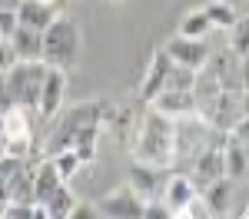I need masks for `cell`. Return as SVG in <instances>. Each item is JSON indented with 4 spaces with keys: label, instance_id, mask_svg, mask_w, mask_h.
I'll return each instance as SVG.
<instances>
[{
    "label": "cell",
    "instance_id": "obj_1",
    "mask_svg": "<svg viewBox=\"0 0 249 219\" xmlns=\"http://www.w3.org/2000/svg\"><path fill=\"white\" fill-rule=\"evenodd\" d=\"M176 119L163 117L156 110H143L140 113V123H136L133 143H130V153H133L136 163H150V166H160V169H170L176 156H179V146H176Z\"/></svg>",
    "mask_w": 249,
    "mask_h": 219
},
{
    "label": "cell",
    "instance_id": "obj_2",
    "mask_svg": "<svg viewBox=\"0 0 249 219\" xmlns=\"http://www.w3.org/2000/svg\"><path fill=\"white\" fill-rule=\"evenodd\" d=\"M80 57V27L70 17H53L40 30V60L47 67L70 70Z\"/></svg>",
    "mask_w": 249,
    "mask_h": 219
},
{
    "label": "cell",
    "instance_id": "obj_3",
    "mask_svg": "<svg viewBox=\"0 0 249 219\" xmlns=\"http://www.w3.org/2000/svg\"><path fill=\"white\" fill-rule=\"evenodd\" d=\"M43 73H47V63L43 60H17L10 70H3V90H7V97L14 100L17 106L34 110L37 106V97H40Z\"/></svg>",
    "mask_w": 249,
    "mask_h": 219
},
{
    "label": "cell",
    "instance_id": "obj_4",
    "mask_svg": "<svg viewBox=\"0 0 249 219\" xmlns=\"http://www.w3.org/2000/svg\"><path fill=\"white\" fill-rule=\"evenodd\" d=\"M0 133H3V153L27 159L34 153V110L17 103L7 106L0 113Z\"/></svg>",
    "mask_w": 249,
    "mask_h": 219
},
{
    "label": "cell",
    "instance_id": "obj_5",
    "mask_svg": "<svg viewBox=\"0 0 249 219\" xmlns=\"http://www.w3.org/2000/svg\"><path fill=\"white\" fill-rule=\"evenodd\" d=\"M63 93H67V70H60V67H47V73H43V83H40L37 106H34L37 119L50 123V119L57 117L60 106H63Z\"/></svg>",
    "mask_w": 249,
    "mask_h": 219
},
{
    "label": "cell",
    "instance_id": "obj_6",
    "mask_svg": "<svg viewBox=\"0 0 249 219\" xmlns=\"http://www.w3.org/2000/svg\"><path fill=\"white\" fill-rule=\"evenodd\" d=\"M163 50H166V57H170L176 67H186V70H196V73H203V70H206V63L213 60L206 40L179 37V34H176V37H173Z\"/></svg>",
    "mask_w": 249,
    "mask_h": 219
},
{
    "label": "cell",
    "instance_id": "obj_7",
    "mask_svg": "<svg viewBox=\"0 0 249 219\" xmlns=\"http://www.w3.org/2000/svg\"><path fill=\"white\" fill-rule=\"evenodd\" d=\"M143 206H146V199H140L130 186L110 189L107 196L96 199V209H100L103 219H136L143 216Z\"/></svg>",
    "mask_w": 249,
    "mask_h": 219
},
{
    "label": "cell",
    "instance_id": "obj_8",
    "mask_svg": "<svg viewBox=\"0 0 249 219\" xmlns=\"http://www.w3.org/2000/svg\"><path fill=\"white\" fill-rule=\"evenodd\" d=\"M150 110L163 113V117H173V119H186L196 113V93L186 90V86H163L150 103Z\"/></svg>",
    "mask_w": 249,
    "mask_h": 219
},
{
    "label": "cell",
    "instance_id": "obj_9",
    "mask_svg": "<svg viewBox=\"0 0 249 219\" xmlns=\"http://www.w3.org/2000/svg\"><path fill=\"white\" fill-rule=\"evenodd\" d=\"M163 183H166V169L150 166V163H136L133 159V166H130V173H126V186H130L140 199H160Z\"/></svg>",
    "mask_w": 249,
    "mask_h": 219
},
{
    "label": "cell",
    "instance_id": "obj_10",
    "mask_svg": "<svg viewBox=\"0 0 249 219\" xmlns=\"http://www.w3.org/2000/svg\"><path fill=\"white\" fill-rule=\"evenodd\" d=\"M143 110H146L143 100H130V103H123V106H113V113H110V119H107V126H110V133L116 136L120 146L130 150L133 133H136V123H140V113H143Z\"/></svg>",
    "mask_w": 249,
    "mask_h": 219
},
{
    "label": "cell",
    "instance_id": "obj_11",
    "mask_svg": "<svg viewBox=\"0 0 249 219\" xmlns=\"http://www.w3.org/2000/svg\"><path fill=\"white\" fill-rule=\"evenodd\" d=\"M196 196H199V189H196L193 179L183 176V173H173V176L163 183V189H160V202L170 209V216H183V209H186Z\"/></svg>",
    "mask_w": 249,
    "mask_h": 219
},
{
    "label": "cell",
    "instance_id": "obj_12",
    "mask_svg": "<svg viewBox=\"0 0 249 219\" xmlns=\"http://www.w3.org/2000/svg\"><path fill=\"white\" fill-rule=\"evenodd\" d=\"M170 70H173V60L166 57V50H156L153 60H150V67H146V77H143V83H140V100H143V103H150V100L166 86Z\"/></svg>",
    "mask_w": 249,
    "mask_h": 219
},
{
    "label": "cell",
    "instance_id": "obj_13",
    "mask_svg": "<svg viewBox=\"0 0 249 219\" xmlns=\"http://www.w3.org/2000/svg\"><path fill=\"white\" fill-rule=\"evenodd\" d=\"M223 176V150L219 146H206L199 156H196V163H193V186L196 189H203V186H210L213 179Z\"/></svg>",
    "mask_w": 249,
    "mask_h": 219
},
{
    "label": "cell",
    "instance_id": "obj_14",
    "mask_svg": "<svg viewBox=\"0 0 249 219\" xmlns=\"http://www.w3.org/2000/svg\"><path fill=\"white\" fill-rule=\"evenodd\" d=\"M232 186H236V183H232L230 176H219V179H213L210 186H203V189H199V199L206 202L210 216H226V213H230Z\"/></svg>",
    "mask_w": 249,
    "mask_h": 219
},
{
    "label": "cell",
    "instance_id": "obj_15",
    "mask_svg": "<svg viewBox=\"0 0 249 219\" xmlns=\"http://www.w3.org/2000/svg\"><path fill=\"white\" fill-rule=\"evenodd\" d=\"M14 14H17V23L34 27V30H43L50 20L57 17V14H53V7H47V3H40V0H17Z\"/></svg>",
    "mask_w": 249,
    "mask_h": 219
},
{
    "label": "cell",
    "instance_id": "obj_16",
    "mask_svg": "<svg viewBox=\"0 0 249 219\" xmlns=\"http://www.w3.org/2000/svg\"><path fill=\"white\" fill-rule=\"evenodd\" d=\"M10 47H14L17 60H40V30L17 23L14 34H10Z\"/></svg>",
    "mask_w": 249,
    "mask_h": 219
},
{
    "label": "cell",
    "instance_id": "obj_17",
    "mask_svg": "<svg viewBox=\"0 0 249 219\" xmlns=\"http://www.w3.org/2000/svg\"><path fill=\"white\" fill-rule=\"evenodd\" d=\"M30 183H34V202H47V196L57 189L63 179H60V173L53 169V163L47 156L37 169H30Z\"/></svg>",
    "mask_w": 249,
    "mask_h": 219
},
{
    "label": "cell",
    "instance_id": "obj_18",
    "mask_svg": "<svg viewBox=\"0 0 249 219\" xmlns=\"http://www.w3.org/2000/svg\"><path fill=\"white\" fill-rule=\"evenodd\" d=\"M203 14H206V20H210L213 30H230L232 23L239 20V10L232 7L230 0H210L206 7H199Z\"/></svg>",
    "mask_w": 249,
    "mask_h": 219
},
{
    "label": "cell",
    "instance_id": "obj_19",
    "mask_svg": "<svg viewBox=\"0 0 249 219\" xmlns=\"http://www.w3.org/2000/svg\"><path fill=\"white\" fill-rule=\"evenodd\" d=\"M73 193H70V186L67 183H60L57 189L47 196V202H43V209H47V219H67L70 216V209H73Z\"/></svg>",
    "mask_w": 249,
    "mask_h": 219
},
{
    "label": "cell",
    "instance_id": "obj_20",
    "mask_svg": "<svg viewBox=\"0 0 249 219\" xmlns=\"http://www.w3.org/2000/svg\"><path fill=\"white\" fill-rule=\"evenodd\" d=\"M210 20H206V14L203 10H190L186 17L179 20V37H193V40H206V34H210Z\"/></svg>",
    "mask_w": 249,
    "mask_h": 219
},
{
    "label": "cell",
    "instance_id": "obj_21",
    "mask_svg": "<svg viewBox=\"0 0 249 219\" xmlns=\"http://www.w3.org/2000/svg\"><path fill=\"white\" fill-rule=\"evenodd\" d=\"M50 163H53V169L60 173V179H63V183H70V179L80 173V166H83V163H80V156L70 150V146H67V150H57V153L50 156Z\"/></svg>",
    "mask_w": 249,
    "mask_h": 219
},
{
    "label": "cell",
    "instance_id": "obj_22",
    "mask_svg": "<svg viewBox=\"0 0 249 219\" xmlns=\"http://www.w3.org/2000/svg\"><path fill=\"white\" fill-rule=\"evenodd\" d=\"M230 53L232 57H239V60H246V40H249V30H246V20L239 17L236 23L230 27Z\"/></svg>",
    "mask_w": 249,
    "mask_h": 219
},
{
    "label": "cell",
    "instance_id": "obj_23",
    "mask_svg": "<svg viewBox=\"0 0 249 219\" xmlns=\"http://www.w3.org/2000/svg\"><path fill=\"white\" fill-rule=\"evenodd\" d=\"M67 219H100V209H96V202H73Z\"/></svg>",
    "mask_w": 249,
    "mask_h": 219
},
{
    "label": "cell",
    "instance_id": "obj_24",
    "mask_svg": "<svg viewBox=\"0 0 249 219\" xmlns=\"http://www.w3.org/2000/svg\"><path fill=\"white\" fill-rule=\"evenodd\" d=\"M14 27H17V14H14V7H0V37L10 40Z\"/></svg>",
    "mask_w": 249,
    "mask_h": 219
},
{
    "label": "cell",
    "instance_id": "obj_25",
    "mask_svg": "<svg viewBox=\"0 0 249 219\" xmlns=\"http://www.w3.org/2000/svg\"><path fill=\"white\" fill-rule=\"evenodd\" d=\"M14 63H17V57H14V47H10V40L0 37V73H3V70H10Z\"/></svg>",
    "mask_w": 249,
    "mask_h": 219
},
{
    "label": "cell",
    "instance_id": "obj_26",
    "mask_svg": "<svg viewBox=\"0 0 249 219\" xmlns=\"http://www.w3.org/2000/svg\"><path fill=\"white\" fill-rule=\"evenodd\" d=\"M0 7H17V0H0Z\"/></svg>",
    "mask_w": 249,
    "mask_h": 219
},
{
    "label": "cell",
    "instance_id": "obj_27",
    "mask_svg": "<svg viewBox=\"0 0 249 219\" xmlns=\"http://www.w3.org/2000/svg\"><path fill=\"white\" fill-rule=\"evenodd\" d=\"M40 3H47V7H57L60 0H40Z\"/></svg>",
    "mask_w": 249,
    "mask_h": 219
},
{
    "label": "cell",
    "instance_id": "obj_28",
    "mask_svg": "<svg viewBox=\"0 0 249 219\" xmlns=\"http://www.w3.org/2000/svg\"><path fill=\"white\" fill-rule=\"evenodd\" d=\"M0 90H3V73H0Z\"/></svg>",
    "mask_w": 249,
    "mask_h": 219
}]
</instances>
